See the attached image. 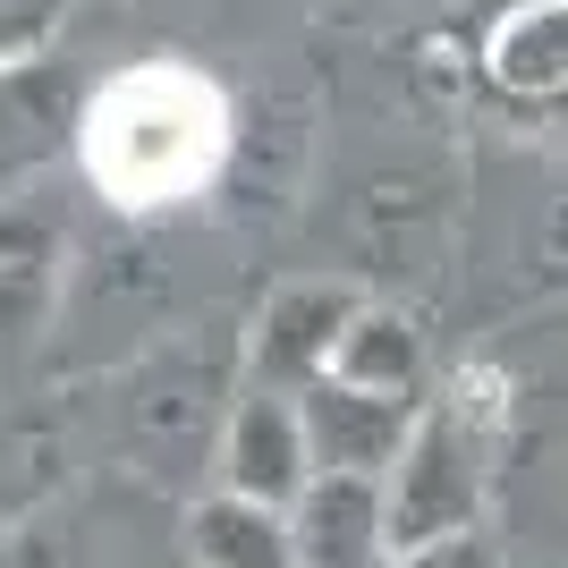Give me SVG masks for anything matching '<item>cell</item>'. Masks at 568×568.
Segmentation results:
<instances>
[{"label":"cell","mask_w":568,"mask_h":568,"mask_svg":"<svg viewBox=\"0 0 568 568\" xmlns=\"http://www.w3.org/2000/svg\"><path fill=\"white\" fill-rule=\"evenodd\" d=\"M221 144H230V111L195 69L179 60H144V69L111 77L85 111V170L119 204H170L213 179Z\"/></svg>","instance_id":"1"},{"label":"cell","mask_w":568,"mask_h":568,"mask_svg":"<svg viewBox=\"0 0 568 568\" xmlns=\"http://www.w3.org/2000/svg\"><path fill=\"white\" fill-rule=\"evenodd\" d=\"M306 551L323 568H356L374 551V493L365 484H323L306 500Z\"/></svg>","instance_id":"2"},{"label":"cell","mask_w":568,"mask_h":568,"mask_svg":"<svg viewBox=\"0 0 568 568\" xmlns=\"http://www.w3.org/2000/svg\"><path fill=\"white\" fill-rule=\"evenodd\" d=\"M195 526H204L195 544H204L213 568H281V526L263 518L255 500H221V509H204Z\"/></svg>","instance_id":"3"}]
</instances>
